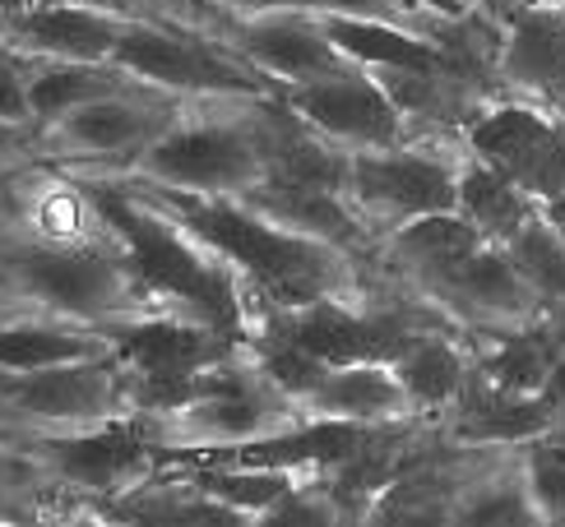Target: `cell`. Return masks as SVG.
<instances>
[{"label":"cell","instance_id":"obj_8","mask_svg":"<svg viewBox=\"0 0 565 527\" xmlns=\"http://www.w3.org/2000/svg\"><path fill=\"white\" fill-rule=\"evenodd\" d=\"M0 407L42 426H93L139 412L130 375L116 352L42 370H0Z\"/></svg>","mask_w":565,"mask_h":527},{"label":"cell","instance_id":"obj_9","mask_svg":"<svg viewBox=\"0 0 565 527\" xmlns=\"http://www.w3.org/2000/svg\"><path fill=\"white\" fill-rule=\"evenodd\" d=\"M463 149L505 172L537 204L565 190V116L524 98H497L463 130Z\"/></svg>","mask_w":565,"mask_h":527},{"label":"cell","instance_id":"obj_3","mask_svg":"<svg viewBox=\"0 0 565 527\" xmlns=\"http://www.w3.org/2000/svg\"><path fill=\"white\" fill-rule=\"evenodd\" d=\"M116 356L130 375L139 412H172L242 366L250 343L191 315H149L116 333Z\"/></svg>","mask_w":565,"mask_h":527},{"label":"cell","instance_id":"obj_1","mask_svg":"<svg viewBox=\"0 0 565 527\" xmlns=\"http://www.w3.org/2000/svg\"><path fill=\"white\" fill-rule=\"evenodd\" d=\"M145 195L168 208L181 227H191L214 255H223L227 269L255 287L269 310H297L320 297L358 301V269L348 250L265 218L242 195H195L168 185H149Z\"/></svg>","mask_w":565,"mask_h":527},{"label":"cell","instance_id":"obj_26","mask_svg":"<svg viewBox=\"0 0 565 527\" xmlns=\"http://www.w3.org/2000/svg\"><path fill=\"white\" fill-rule=\"evenodd\" d=\"M514 264L524 269V278L543 292L552 305H565V236L547 223V213L537 208L533 218L505 241Z\"/></svg>","mask_w":565,"mask_h":527},{"label":"cell","instance_id":"obj_22","mask_svg":"<svg viewBox=\"0 0 565 527\" xmlns=\"http://www.w3.org/2000/svg\"><path fill=\"white\" fill-rule=\"evenodd\" d=\"M468 223H473L487 241H510L543 204H537L529 190H520L505 172H497L491 162L473 158L463 149V166H459V204H455Z\"/></svg>","mask_w":565,"mask_h":527},{"label":"cell","instance_id":"obj_29","mask_svg":"<svg viewBox=\"0 0 565 527\" xmlns=\"http://www.w3.org/2000/svg\"><path fill=\"white\" fill-rule=\"evenodd\" d=\"M29 75L33 56H23L19 46H0V121L33 130V98H29Z\"/></svg>","mask_w":565,"mask_h":527},{"label":"cell","instance_id":"obj_16","mask_svg":"<svg viewBox=\"0 0 565 527\" xmlns=\"http://www.w3.org/2000/svg\"><path fill=\"white\" fill-rule=\"evenodd\" d=\"M126 23H130L126 14L103 10V6H93V0H52V6L6 14L0 29H6V42L19 46L23 56L111 65Z\"/></svg>","mask_w":565,"mask_h":527},{"label":"cell","instance_id":"obj_13","mask_svg":"<svg viewBox=\"0 0 565 527\" xmlns=\"http://www.w3.org/2000/svg\"><path fill=\"white\" fill-rule=\"evenodd\" d=\"M427 297L440 305V315H455L463 324H482L487 333H505L537 320L552 305L537 287L524 278L514 255L501 241H487L455 264L440 282L427 287Z\"/></svg>","mask_w":565,"mask_h":527},{"label":"cell","instance_id":"obj_23","mask_svg":"<svg viewBox=\"0 0 565 527\" xmlns=\"http://www.w3.org/2000/svg\"><path fill=\"white\" fill-rule=\"evenodd\" d=\"M116 352V333L88 324H0V370H42Z\"/></svg>","mask_w":565,"mask_h":527},{"label":"cell","instance_id":"obj_25","mask_svg":"<svg viewBox=\"0 0 565 527\" xmlns=\"http://www.w3.org/2000/svg\"><path fill=\"white\" fill-rule=\"evenodd\" d=\"M227 14H269V10H301V14H366V19H390V23H408L422 33H440L450 19L459 14H440L422 0H214Z\"/></svg>","mask_w":565,"mask_h":527},{"label":"cell","instance_id":"obj_4","mask_svg":"<svg viewBox=\"0 0 565 527\" xmlns=\"http://www.w3.org/2000/svg\"><path fill=\"white\" fill-rule=\"evenodd\" d=\"M459 166L463 153L431 149V143L417 139H398L385 149H358L348 162V204L358 208V218L381 246L404 223L459 204Z\"/></svg>","mask_w":565,"mask_h":527},{"label":"cell","instance_id":"obj_20","mask_svg":"<svg viewBox=\"0 0 565 527\" xmlns=\"http://www.w3.org/2000/svg\"><path fill=\"white\" fill-rule=\"evenodd\" d=\"M455 523L463 527H547L543 509L533 505V491L520 467V444L501 449L487 472H468L455 495Z\"/></svg>","mask_w":565,"mask_h":527},{"label":"cell","instance_id":"obj_18","mask_svg":"<svg viewBox=\"0 0 565 527\" xmlns=\"http://www.w3.org/2000/svg\"><path fill=\"white\" fill-rule=\"evenodd\" d=\"M381 246L394 269L404 273L417 292H427L455 264H463L478 246H487V236L468 223L459 208H445V213H427V218L404 223L398 232H390Z\"/></svg>","mask_w":565,"mask_h":527},{"label":"cell","instance_id":"obj_32","mask_svg":"<svg viewBox=\"0 0 565 527\" xmlns=\"http://www.w3.org/2000/svg\"><path fill=\"white\" fill-rule=\"evenodd\" d=\"M422 6H431V10H440V14H468L478 6V0H422Z\"/></svg>","mask_w":565,"mask_h":527},{"label":"cell","instance_id":"obj_33","mask_svg":"<svg viewBox=\"0 0 565 527\" xmlns=\"http://www.w3.org/2000/svg\"><path fill=\"white\" fill-rule=\"evenodd\" d=\"M33 6H52V0H0V19L19 14V10H33Z\"/></svg>","mask_w":565,"mask_h":527},{"label":"cell","instance_id":"obj_21","mask_svg":"<svg viewBox=\"0 0 565 527\" xmlns=\"http://www.w3.org/2000/svg\"><path fill=\"white\" fill-rule=\"evenodd\" d=\"M394 375L417 417H440V412H450V402L463 394L468 375H473V352H463L455 333L427 329L394 362Z\"/></svg>","mask_w":565,"mask_h":527},{"label":"cell","instance_id":"obj_19","mask_svg":"<svg viewBox=\"0 0 565 527\" xmlns=\"http://www.w3.org/2000/svg\"><path fill=\"white\" fill-rule=\"evenodd\" d=\"M107 518L116 523H153V527H250L246 514L223 505L218 495L200 491L191 476H162L153 472L149 482H139L135 491L107 499Z\"/></svg>","mask_w":565,"mask_h":527},{"label":"cell","instance_id":"obj_24","mask_svg":"<svg viewBox=\"0 0 565 527\" xmlns=\"http://www.w3.org/2000/svg\"><path fill=\"white\" fill-rule=\"evenodd\" d=\"M116 65H79V61H38L33 56V75H29V98H33V135L42 126L61 121L65 111H75L79 103L111 93L116 84H126Z\"/></svg>","mask_w":565,"mask_h":527},{"label":"cell","instance_id":"obj_17","mask_svg":"<svg viewBox=\"0 0 565 527\" xmlns=\"http://www.w3.org/2000/svg\"><path fill=\"white\" fill-rule=\"evenodd\" d=\"M306 417H334V421H408L417 417L413 402L398 385L394 366L385 362H352V366H324L316 389L301 398Z\"/></svg>","mask_w":565,"mask_h":527},{"label":"cell","instance_id":"obj_2","mask_svg":"<svg viewBox=\"0 0 565 527\" xmlns=\"http://www.w3.org/2000/svg\"><path fill=\"white\" fill-rule=\"evenodd\" d=\"M88 208L107 223L111 241L121 246L135 282L145 287L153 305H172L177 315L218 324L232 338L250 343L242 278L227 269V259L209 250L191 227H181L168 208H158L149 195H126V190H88Z\"/></svg>","mask_w":565,"mask_h":527},{"label":"cell","instance_id":"obj_10","mask_svg":"<svg viewBox=\"0 0 565 527\" xmlns=\"http://www.w3.org/2000/svg\"><path fill=\"white\" fill-rule=\"evenodd\" d=\"M177 121L172 93L149 88V84H116L111 93L79 103L75 111H65L61 121L42 126L38 139H46V149L56 158H79V162H103V158H139L149 143Z\"/></svg>","mask_w":565,"mask_h":527},{"label":"cell","instance_id":"obj_6","mask_svg":"<svg viewBox=\"0 0 565 527\" xmlns=\"http://www.w3.org/2000/svg\"><path fill=\"white\" fill-rule=\"evenodd\" d=\"M14 278L29 297L52 305L56 315L79 320L88 329L121 333L135 320H149L145 310L153 305L145 287L135 282L130 264L116 246V255L93 246H65V250H38L14 259Z\"/></svg>","mask_w":565,"mask_h":527},{"label":"cell","instance_id":"obj_27","mask_svg":"<svg viewBox=\"0 0 565 527\" xmlns=\"http://www.w3.org/2000/svg\"><path fill=\"white\" fill-rule=\"evenodd\" d=\"M520 467L533 505L543 509V523L565 527V430H547V435L520 444Z\"/></svg>","mask_w":565,"mask_h":527},{"label":"cell","instance_id":"obj_11","mask_svg":"<svg viewBox=\"0 0 565 527\" xmlns=\"http://www.w3.org/2000/svg\"><path fill=\"white\" fill-rule=\"evenodd\" d=\"M38 459L61 486L116 499L158 472V444L149 440L145 421L135 412V417L75 426L70 435H46L38 444Z\"/></svg>","mask_w":565,"mask_h":527},{"label":"cell","instance_id":"obj_30","mask_svg":"<svg viewBox=\"0 0 565 527\" xmlns=\"http://www.w3.org/2000/svg\"><path fill=\"white\" fill-rule=\"evenodd\" d=\"M33 130H23V126H10V121H0V153H10V149H19L23 139H29Z\"/></svg>","mask_w":565,"mask_h":527},{"label":"cell","instance_id":"obj_31","mask_svg":"<svg viewBox=\"0 0 565 527\" xmlns=\"http://www.w3.org/2000/svg\"><path fill=\"white\" fill-rule=\"evenodd\" d=\"M543 213H547V223H552V227L565 236V190H561V195H552V200L543 204Z\"/></svg>","mask_w":565,"mask_h":527},{"label":"cell","instance_id":"obj_28","mask_svg":"<svg viewBox=\"0 0 565 527\" xmlns=\"http://www.w3.org/2000/svg\"><path fill=\"white\" fill-rule=\"evenodd\" d=\"M334 523H348V514L334 499V491H329V482L324 476H301L278 505L260 514L255 527H334Z\"/></svg>","mask_w":565,"mask_h":527},{"label":"cell","instance_id":"obj_14","mask_svg":"<svg viewBox=\"0 0 565 527\" xmlns=\"http://www.w3.org/2000/svg\"><path fill=\"white\" fill-rule=\"evenodd\" d=\"M501 88L565 116V0H510L501 10Z\"/></svg>","mask_w":565,"mask_h":527},{"label":"cell","instance_id":"obj_5","mask_svg":"<svg viewBox=\"0 0 565 527\" xmlns=\"http://www.w3.org/2000/svg\"><path fill=\"white\" fill-rule=\"evenodd\" d=\"M111 65L130 75L135 84L162 88L172 98H242V103H265L282 98L278 79H269L265 69H255L246 56L209 46L200 37L168 33L162 23L130 19L121 42H116Z\"/></svg>","mask_w":565,"mask_h":527},{"label":"cell","instance_id":"obj_12","mask_svg":"<svg viewBox=\"0 0 565 527\" xmlns=\"http://www.w3.org/2000/svg\"><path fill=\"white\" fill-rule=\"evenodd\" d=\"M292 116H301L311 130L334 139L339 149H385V143L413 139L408 116L394 107V98L381 88L371 69H348V75H329L316 84H297L282 93Z\"/></svg>","mask_w":565,"mask_h":527},{"label":"cell","instance_id":"obj_7","mask_svg":"<svg viewBox=\"0 0 565 527\" xmlns=\"http://www.w3.org/2000/svg\"><path fill=\"white\" fill-rule=\"evenodd\" d=\"M149 185L195 195H246L265 176L260 121H177L135 158Z\"/></svg>","mask_w":565,"mask_h":527},{"label":"cell","instance_id":"obj_15","mask_svg":"<svg viewBox=\"0 0 565 527\" xmlns=\"http://www.w3.org/2000/svg\"><path fill=\"white\" fill-rule=\"evenodd\" d=\"M232 52L246 56L255 69H265L282 88L316 84L329 75H348L358 61L339 52V42L324 33L320 14L301 10H269V14H246L232 37Z\"/></svg>","mask_w":565,"mask_h":527},{"label":"cell","instance_id":"obj_34","mask_svg":"<svg viewBox=\"0 0 565 527\" xmlns=\"http://www.w3.org/2000/svg\"><path fill=\"white\" fill-rule=\"evenodd\" d=\"M19 514H14V499H10V491H6V482H0V523H14Z\"/></svg>","mask_w":565,"mask_h":527}]
</instances>
